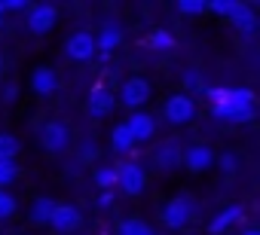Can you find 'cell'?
I'll list each match as a JSON object with an SVG mask.
<instances>
[{
	"instance_id": "6da1fadb",
	"label": "cell",
	"mask_w": 260,
	"mask_h": 235,
	"mask_svg": "<svg viewBox=\"0 0 260 235\" xmlns=\"http://www.w3.org/2000/svg\"><path fill=\"white\" fill-rule=\"evenodd\" d=\"M205 98L211 104V113L223 123L254 120V92L251 89H208Z\"/></svg>"
},
{
	"instance_id": "7a4b0ae2",
	"label": "cell",
	"mask_w": 260,
	"mask_h": 235,
	"mask_svg": "<svg viewBox=\"0 0 260 235\" xmlns=\"http://www.w3.org/2000/svg\"><path fill=\"white\" fill-rule=\"evenodd\" d=\"M159 217H162V223L169 229H184L196 217V202L187 199V195H178V199H172V202L162 205V214Z\"/></svg>"
},
{
	"instance_id": "3957f363",
	"label": "cell",
	"mask_w": 260,
	"mask_h": 235,
	"mask_svg": "<svg viewBox=\"0 0 260 235\" xmlns=\"http://www.w3.org/2000/svg\"><path fill=\"white\" fill-rule=\"evenodd\" d=\"M144 183H147V174H144V168L138 162H122V165H116V186L125 195H141Z\"/></svg>"
},
{
	"instance_id": "277c9868",
	"label": "cell",
	"mask_w": 260,
	"mask_h": 235,
	"mask_svg": "<svg viewBox=\"0 0 260 235\" xmlns=\"http://www.w3.org/2000/svg\"><path fill=\"white\" fill-rule=\"evenodd\" d=\"M119 101L128 107V110H138L141 104L150 101V83L144 76H132V80H125L122 89H119Z\"/></svg>"
},
{
	"instance_id": "5b68a950",
	"label": "cell",
	"mask_w": 260,
	"mask_h": 235,
	"mask_svg": "<svg viewBox=\"0 0 260 235\" xmlns=\"http://www.w3.org/2000/svg\"><path fill=\"white\" fill-rule=\"evenodd\" d=\"M40 144H43L49 153H64V150L71 147V129H68L64 123L52 120V123H46V126H43Z\"/></svg>"
},
{
	"instance_id": "8992f818",
	"label": "cell",
	"mask_w": 260,
	"mask_h": 235,
	"mask_svg": "<svg viewBox=\"0 0 260 235\" xmlns=\"http://www.w3.org/2000/svg\"><path fill=\"white\" fill-rule=\"evenodd\" d=\"M193 116H196V104H193L190 95H172V98L166 101V120H169V123L184 126V123L193 120Z\"/></svg>"
},
{
	"instance_id": "52a82bcc",
	"label": "cell",
	"mask_w": 260,
	"mask_h": 235,
	"mask_svg": "<svg viewBox=\"0 0 260 235\" xmlns=\"http://www.w3.org/2000/svg\"><path fill=\"white\" fill-rule=\"evenodd\" d=\"M181 165H187V171H193V174L208 171V168L214 165V150H211L208 144H193V147H187V150H184Z\"/></svg>"
},
{
	"instance_id": "ba28073f",
	"label": "cell",
	"mask_w": 260,
	"mask_h": 235,
	"mask_svg": "<svg viewBox=\"0 0 260 235\" xmlns=\"http://www.w3.org/2000/svg\"><path fill=\"white\" fill-rule=\"evenodd\" d=\"M64 55L74 58V61H89V58L95 55V37H92L89 31H77V34H71L68 43H64Z\"/></svg>"
},
{
	"instance_id": "9c48e42d",
	"label": "cell",
	"mask_w": 260,
	"mask_h": 235,
	"mask_svg": "<svg viewBox=\"0 0 260 235\" xmlns=\"http://www.w3.org/2000/svg\"><path fill=\"white\" fill-rule=\"evenodd\" d=\"M181 156H184V150H181V141H166V144H159L156 147V153H153V162H156V168L159 171H175V168H181Z\"/></svg>"
},
{
	"instance_id": "30bf717a",
	"label": "cell",
	"mask_w": 260,
	"mask_h": 235,
	"mask_svg": "<svg viewBox=\"0 0 260 235\" xmlns=\"http://www.w3.org/2000/svg\"><path fill=\"white\" fill-rule=\"evenodd\" d=\"M55 22H58V10H55L52 4H40V7H34L31 16H28L31 34H46V31L55 28Z\"/></svg>"
},
{
	"instance_id": "8fae6325",
	"label": "cell",
	"mask_w": 260,
	"mask_h": 235,
	"mask_svg": "<svg viewBox=\"0 0 260 235\" xmlns=\"http://www.w3.org/2000/svg\"><path fill=\"white\" fill-rule=\"evenodd\" d=\"M125 129H128V135L135 138V144H141V141H150V138H153V132H156V123H153V116H150V113H141V110H135L132 116H128Z\"/></svg>"
},
{
	"instance_id": "7c38bea8",
	"label": "cell",
	"mask_w": 260,
	"mask_h": 235,
	"mask_svg": "<svg viewBox=\"0 0 260 235\" xmlns=\"http://www.w3.org/2000/svg\"><path fill=\"white\" fill-rule=\"evenodd\" d=\"M113 104H116V98H113V92H110V89H104V86L92 89V92H89V98H86V110H89V116H98V120L113 110Z\"/></svg>"
},
{
	"instance_id": "4fadbf2b",
	"label": "cell",
	"mask_w": 260,
	"mask_h": 235,
	"mask_svg": "<svg viewBox=\"0 0 260 235\" xmlns=\"http://www.w3.org/2000/svg\"><path fill=\"white\" fill-rule=\"evenodd\" d=\"M80 223H83V217H80V211H77L74 205H58L55 214H52V220H49V226H52L55 232H61V235L74 232Z\"/></svg>"
},
{
	"instance_id": "5bb4252c",
	"label": "cell",
	"mask_w": 260,
	"mask_h": 235,
	"mask_svg": "<svg viewBox=\"0 0 260 235\" xmlns=\"http://www.w3.org/2000/svg\"><path fill=\"white\" fill-rule=\"evenodd\" d=\"M245 220V208L242 205H230V208H223L211 223H208V232L211 235H220V232H226L233 223H242Z\"/></svg>"
},
{
	"instance_id": "9a60e30c",
	"label": "cell",
	"mask_w": 260,
	"mask_h": 235,
	"mask_svg": "<svg viewBox=\"0 0 260 235\" xmlns=\"http://www.w3.org/2000/svg\"><path fill=\"white\" fill-rule=\"evenodd\" d=\"M31 89H34L37 95H52V92L58 89V73H55L52 67H34V73H31Z\"/></svg>"
},
{
	"instance_id": "2e32d148",
	"label": "cell",
	"mask_w": 260,
	"mask_h": 235,
	"mask_svg": "<svg viewBox=\"0 0 260 235\" xmlns=\"http://www.w3.org/2000/svg\"><path fill=\"white\" fill-rule=\"evenodd\" d=\"M119 43H122V28H119L116 22H104L101 34L95 37V49H101V52H113Z\"/></svg>"
},
{
	"instance_id": "e0dca14e",
	"label": "cell",
	"mask_w": 260,
	"mask_h": 235,
	"mask_svg": "<svg viewBox=\"0 0 260 235\" xmlns=\"http://www.w3.org/2000/svg\"><path fill=\"white\" fill-rule=\"evenodd\" d=\"M230 22H233V25H236L242 34H251V31L257 28V13H254L251 7H242V4H236V10H233Z\"/></svg>"
},
{
	"instance_id": "ac0fdd59",
	"label": "cell",
	"mask_w": 260,
	"mask_h": 235,
	"mask_svg": "<svg viewBox=\"0 0 260 235\" xmlns=\"http://www.w3.org/2000/svg\"><path fill=\"white\" fill-rule=\"evenodd\" d=\"M55 208H58V202H52V199H37V202L31 205V223H34V226H49Z\"/></svg>"
},
{
	"instance_id": "d6986e66",
	"label": "cell",
	"mask_w": 260,
	"mask_h": 235,
	"mask_svg": "<svg viewBox=\"0 0 260 235\" xmlns=\"http://www.w3.org/2000/svg\"><path fill=\"white\" fill-rule=\"evenodd\" d=\"M110 147H113L116 153H132V147H135V138L128 135L125 123H119V126H113V129H110Z\"/></svg>"
},
{
	"instance_id": "ffe728a7",
	"label": "cell",
	"mask_w": 260,
	"mask_h": 235,
	"mask_svg": "<svg viewBox=\"0 0 260 235\" xmlns=\"http://www.w3.org/2000/svg\"><path fill=\"white\" fill-rule=\"evenodd\" d=\"M19 150H22V144L16 135H7V132L0 135V162H16Z\"/></svg>"
},
{
	"instance_id": "44dd1931",
	"label": "cell",
	"mask_w": 260,
	"mask_h": 235,
	"mask_svg": "<svg viewBox=\"0 0 260 235\" xmlns=\"http://www.w3.org/2000/svg\"><path fill=\"white\" fill-rule=\"evenodd\" d=\"M95 186L113 189V186H116V165H101V168H95Z\"/></svg>"
},
{
	"instance_id": "7402d4cb",
	"label": "cell",
	"mask_w": 260,
	"mask_h": 235,
	"mask_svg": "<svg viewBox=\"0 0 260 235\" xmlns=\"http://www.w3.org/2000/svg\"><path fill=\"white\" fill-rule=\"evenodd\" d=\"M147 43H150V49H156V52H172V49H175V37H172L169 31H153Z\"/></svg>"
},
{
	"instance_id": "603a6c76",
	"label": "cell",
	"mask_w": 260,
	"mask_h": 235,
	"mask_svg": "<svg viewBox=\"0 0 260 235\" xmlns=\"http://www.w3.org/2000/svg\"><path fill=\"white\" fill-rule=\"evenodd\" d=\"M144 232H150V226L141 223V220H135V217L119 223V235H144Z\"/></svg>"
},
{
	"instance_id": "cb8c5ba5",
	"label": "cell",
	"mask_w": 260,
	"mask_h": 235,
	"mask_svg": "<svg viewBox=\"0 0 260 235\" xmlns=\"http://www.w3.org/2000/svg\"><path fill=\"white\" fill-rule=\"evenodd\" d=\"M16 177H19V165L16 162H0V189L10 186Z\"/></svg>"
},
{
	"instance_id": "d4e9b609",
	"label": "cell",
	"mask_w": 260,
	"mask_h": 235,
	"mask_svg": "<svg viewBox=\"0 0 260 235\" xmlns=\"http://www.w3.org/2000/svg\"><path fill=\"white\" fill-rule=\"evenodd\" d=\"M178 10L184 16H202V13H208V4H199V0H184V4H178Z\"/></svg>"
},
{
	"instance_id": "484cf974",
	"label": "cell",
	"mask_w": 260,
	"mask_h": 235,
	"mask_svg": "<svg viewBox=\"0 0 260 235\" xmlns=\"http://www.w3.org/2000/svg\"><path fill=\"white\" fill-rule=\"evenodd\" d=\"M13 214H16V199H13L10 192L0 189V220H7V217H13Z\"/></svg>"
},
{
	"instance_id": "4316f807",
	"label": "cell",
	"mask_w": 260,
	"mask_h": 235,
	"mask_svg": "<svg viewBox=\"0 0 260 235\" xmlns=\"http://www.w3.org/2000/svg\"><path fill=\"white\" fill-rule=\"evenodd\" d=\"M98 159V144L95 141H83L80 147V162H95Z\"/></svg>"
},
{
	"instance_id": "83f0119b",
	"label": "cell",
	"mask_w": 260,
	"mask_h": 235,
	"mask_svg": "<svg viewBox=\"0 0 260 235\" xmlns=\"http://www.w3.org/2000/svg\"><path fill=\"white\" fill-rule=\"evenodd\" d=\"M214 162H217V168H220V171H226V174H233V171H236V165H239L233 153H223V156H214Z\"/></svg>"
},
{
	"instance_id": "f1b7e54d",
	"label": "cell",
	"mask_w": 260,
	"mask_h": 235,
	"mask_svg": "<svg viewBox=\"0 0 260 235\" xmlns=\"http://www.w3.org/2000/svg\"><path fill=\"white\" fill-rule=\"evenodd\" d=\"M184 86H187V89H199V86H202L199 70H187V73H184Z\"/></svg>"
},
{
	"instance_id": "f546056e",
	"label": "cell",
	"mask_w": 260,
	"mask_h": 235,
	"mask_svg": "<svg viewBox=\"0 0 260 235\" xmlns=\"http://www.w3.org/2000/svg\"><path fill=\"white\" fill-rule=\"evenodd\" d=\"M208 10H214V13H220V16H233L236 4H226V0H217V4H211Z\"/></svg>"
},
{
	"instance_id": "4dcf8cb0",
	"label": "cell",
	"mask_w": 260,
	"mask_h": 235,
	"mask_svg": "<svg viewBox=\"0 0 260 235\" xmlns=\"http://www.w3.org/2000/svg\"><path fill=\"white\" fill-rule=\"evenodd\" d=\"M16 98H19V89H16V86H7V89H4V101H7V104H13Z\"/></svg>"
},
{
	"instance_id": "1f68e13d",
	"label": "cell",
	"mask_w": 260,
	"mask_h": 235,
	"mask_svg": "<svg viewBox=\"0 0 260 235\" xmlns=\"http://www.w3.org/2000/svg\"><path fill=\"white\" fill-rule=\"evenodd\" d=\"M110 202H113V195H110V192H104V195H101V199H98V205H101V208H107V205H110Z\"/></svg>"
},
{
	"instance_id": "d6a6232c",
	"label": "cell",
	"mask_w": 260,
	"mask_h": 235,
	"mask_svg": "<svg viewBox=\"0 0 260 235\" xmlns=\"http://www.w3.org/2000/svg\"><path fill=\"white\" fill-rule=\"evenodd\" d=\"M242 235H260V229H245Z\"/></svg>"
},
{
	"instance_id": "836d02e7",
	"label": "cell",
	"mask_w": 260,
	"mask_h": 235,
	"mask_svg": "<svg viewBox=\"0 0 260 235\" xmlns=\"http://www.w3.org/2000/svg\"><path fill=\"white\" fill-rule=\"evenodd\" d=\"M144 235H153V232H144Z\"/></svg>"
}]
</instances>
